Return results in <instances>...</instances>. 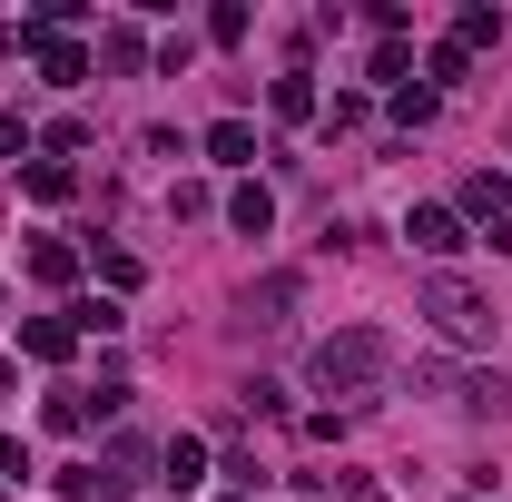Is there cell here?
<instances>
[{"label":"cell","mask_w":512,"mask_h":502,"mask_svg":"<svg viewBox=\"0 0 512 502\" xmlns=\"http://www.w3.org/2000/svg\"><path fill=\"white\" fill-rule=\"evenodd\" d=\"M69 325H79V335H119L128 315H119V296H79V306H69Z\"/></svg>","instance_id":"2e32d148"},{"label":"cell","mask_w":512,"mask_h":502,"mask_svg":"<svg viewBox=\"0 0 512 502\" xmlns=\"http://www.w3.org/2000/svg\"><path fill=\"white\" fill-rule=\"evenodd\" d=\"M0 473H30V443L20 434H0Z\"/></svg>","instance_id":"7402d4cb"},{"label":"cell","mask_w":512,"mask_h":502,"mask_svg":"<svg viewBox=\"0 0 512 502\" xmlns=\"http://www.w3.org/2000/svg\"><path fill=\"white\" fill-rule=\"evenodd\" d=\"M207 158H217V168H247V158H256V128L247 119H217V128H207Z\"/></svg>","instance_id":"4fadbf2b"},{"label":"cell","mask_w":512,"mask_h":502,"mask_svg":"<svg viewBox=\"0 0 512 502\" xmlns=\"http://www.w3.org/2000/svg\"><path fill=\"white\" fill-rule=\"evenodd\" d=\"M296 315V276H266V286H247V325H286Z\"/></svg>","instance_id":"30bf717a"},{"label":"cell","mask_w":512,"mask_h":502,"mask_svg":"<svg viewBox=\"0 0 512 502\" xmlns=\"http://www.w3.org/2000/svg\"><path fill=\"white\" fill-rule=\"evenodd\" d=\"M266 109H276V119H325V109H316V79H306V69H286V79L266 89Z\"/></svg>","instance_id":"7c38bea8"},{"label":"cell","mask_w":512,"mask_h":502,"mask_svg":"<svg viewBox=\"0 0 512 502\" xmlns=\"http://www.w3.org/2000/svg\"><path fill=\"white\" fill-rule=\"evenodd\" d=\"M89 473H99V493H109V502H128L138 483H148V443H128V434H119L99 463H89Z\"/></svg>","instance_id":"277c9868"},{"label":"cell","mask_w":512,"mask_h":502,"mask_svg":"<svg viewBox=\"0 0 512 502\" xmlns=\"http://www.w3.org/2000/svg\"><path fill=\"white\" fill-rule=\"evenodd\" d=\"M227 502H256V493H227Z\"/></svg>","instance_id":"d4e9b609"},{"label":"cell","mask_w":512,"mask_h":502,"mask_svg":"<svg viewBox=\"0 0 512 502\" xmlns=\"http://www.w3.org/2000/svg\"><path fill=\"white\" fill-rule=\"evenodd\" d=\"M20 148H30V119H20V109H0V158H20Z\"/></svg>","instance_id":"44dd1931"},{"label":"cell","mask_w":512,"mask_h":502,"mask_svg":"<svg viewBox=\"0 0 512 502\" xmlns=\"http://www.w3.org/2000/svg\"><path fill=\"white\" fill-rule=\"evenodd\" d=\"M227 217H237L247 237H266V227H276V188H266V178H247V188L227 197Z\"/></svg>","instance_id":"8fae6325"},{"label":"cell","mask_w":512,"mask_h":502,"mask_svg":"<svg viewBox=\"0 0 512 502\" xmlns=\"http://www.w3.org/2000/svg\"><path fill=\"white\" fill-rule=\"evenodd\" d=\"M384 375H394V345H384L375 325H345V335H325L316 355H306V384L316 394H345V404H365Z\"/></svg>","instance_id":"6da1fadb"},{"label":"cell","mask_w":512,"mask_h":502,"mask_svg":"<svg viewBox=\"0 0 512 502\" xmlns=\"http://www.w3.org/2000/svg\"><path fill=\"white\" fill-rule=\"evenodd\" d=\"M40 424H50V434H79V424H89V394H79V384H60V394L40 404Z\"/></svg>","instance_id":"9a60e30c"},{"label":"cell","mask_w":512,"mask_h":502,"mask_svg":"<svg viewBox=\"0 0 512 502\" xmlns=\"http://www.w3.org/2000/svg\"><path fill=\"white\" fill-rule=\"evenodd\" d=\"M483 247H493V256H512V217H503V227H483Z\"/></svg>","instance_id":"603a6c76"},{"label":"cell","mask_w":512,"mask_h":502,"mask_svg":"<svg viewBox=\"0 0 512 502\" xmlns=\"http://www.w3.org/2000/svg\"><path fill=\"white\" fill-rule=\"evenodd\" d=\"M414 315L444 335V345H493V306L463 286V276H424V296H414Z\"/></svg>","instance_id":"7a4b0ae2"},{"label":"cell","mask_w":512,"mask_h":502,"mask_svg":"<svg viewBox=\"0 0 512 502\" xmlns=\"http://www.w3.org/2000/svg\"><path fill=\"white\" fill-rule=\"evenodd\" d=\"M493 40H503V20H493V10H463V20H453V50H463V60H473V50H493Z\"/></svg>","instance_id":"e0dca14e"},{"label":"cell","mask_w":512,"mask_h":502,"mask_svg":"<svg viewBox=\"0 0 512 502\" xmlns=\"http://www.w3.org/2000/svg\"><path fill=\"white\" fill-rule=\"evenodd\" d=\"M207 40H217V50H237V40H247V10H237V0H217V10H207Z\"/></svg>","instance_id":"d6986e66"},{"label":"cell","mask_w":512,"mask_h":502,"mask_svg":"<svg viewBox=\"0 0 512 502\" xmlns=\"http://www.w3.org/2000/svg\"><path fill=\"white\" fill-rule=\"evenodd\" d=\"M20 355H30V365H69V355H79V325H69V315H30V325H20Z\"/></svg>","instance_id":"5b68a950"},{"label":"cell","mask_w":512,"mask_h":502,"mask_svg":"<svg viewBox=\"0 0 512 502\" xmlns=\"http://www.w3.org/2000/svg\"><path fill=\"white\" fill-rule=\"evenodd\" d=\"M10 375H20V365H0V394H10Z\"/></svg>","instance_id":"cb8c5ba5"},{"label":"cell","mask_w":512,"mask_h":502,"mask_svg":"<svg viewBox=\"0 0 512 502\" xmlns=\"http://www.w3.org/2000/svg\"><path fill=\"white\" fill-rule=\"evenodd\" d=\"M99 286L128 296V286H138V256H128V247H99Z\"/></svg>","instance_id":"ac0fdd59"},{"label":"cell","mask_w":512,"mask_h":502,"mask_svg":"<svg viewBox=\"0 0 512 502\" xmlns=\"http://www.w3.org/2000/svg\"><path fill=\"white\" fill-rule=\"evenodd\" d=\"M20 188L40 197V207H60V197L79 188V168H69V158H30V168H20Z\"/></svg>","instance_id":"9c48e42d"},{"label":"cell","mask_w":512,"mask_h":502,"mask_svg":"<svg viewBox=\"0 0 512 502\" xmlns=\"http://www.w3.org/2000/svg\"><path fill=\"white\" fill-rule=\"evenodd\" d=\"M30 60H40V79H60V89H79V79H89V50H79V40H60V30H50Z\"/></svg>","instance_id":"ba28073f"},{"label":"cell","mask_w":512,"mask_h":502,"mask_svg":"<svg viewBox=\"0 0 512 502\" xmlns=\"http://www.w3.org/2000/svg\"><path fill=\"white\" fill-rule=\"evenodd\" d=\"M30 276H40V286H69V276H79V247L40 237V247H30Z\"/></svg>","instance_id":"5bb4252c"},{"label":"cell","mask_w":512,"mask_h":502,"mask_svg":"<svg viewBox=\"0 0 512 502\" xmlns=\"http://www.w3.org/2000/svg\"><path fill=\"white\" fill-rule=\"evenodd\" d=\"M404 237H414L424 256H463V247H473V237H463V207H414Z\"/></svg>","instance_id":"3957f363"},{"label":"cell","mask_w":512,"mask_h":502,"mask_svg":"<svg viewBox=\"0 0 512 502\" xmlns=\"http://www.w3.org/2000/svg\"><path fill=\"white\" fill-rule=\"evenodd\" d=\"M463 217H483V227L512 217V178H503V168H473V178H463Z\"/></svg>","instance_id":"52a82bcc"},{"label":"cell","mask_w":512,"mask_h":502,"mask_svg":"<svg viewBox=\"0 0 512 502\" xmlns=\"http://www.w3.org/2000/svg\"><path fill=\"white\" fill-rule=\"evenodd\" d=\"M158 483H168V493H197V483H207V443L168 434V443H158Z\"/></svg>","instance_id":"8992f818"},{"label":"cell","mask_w":512,"mask_h":502,"mask_svg":"<svg viewBox=\"0 0 512 502\" xmlns=\"http://www.w3.org/2000/svg\"><path fill=\"white\" fill-rule=\"evenodd\" d=\"M394 119H404V128H424V119H434V89H414V79H404V89H394Z\"/></svg>","instance_id":"ffe728a7"}]
</instances>
